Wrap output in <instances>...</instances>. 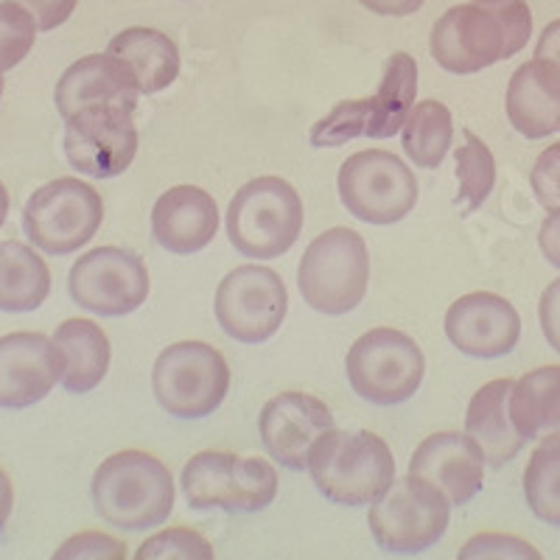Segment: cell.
Segmentation results:
<instances>
[{
	"label": "cell",
	"instance_id": "6",
	"mask_svg": "<svg viewBox=\"0 0 560 560\" xmlns=\"http://www.w3.org/2000/svg\"><path fill=\"white\" fill-rule=\"evenodd\" d=\"M452 502L427 479L407 474L395 479L370 504L368 527L373 541L389 555H420L446 535Z\"/></svg>",
	"mask_w": 560,
	"mask_h": 560
},
{
	"label": "cell",
	"instance_id": "2",
	"mask_svg": "<svg viewBox=\"0 0 560 560\" xmlns=\"http://www.w3.org/2000/svg\"><path fill=\"white\" fill-rule=\"evenodd\" d=\"M174 479L168 465L140 448H124L93 474V504L107 524L140 533L166 524L174 510Z\"/></svg>",
	"mask_w": 560,
	"mask_h": 560
},
{
	"label": "cell",
	"instance_id": "7",
	"mask_svg": "<svg viewBox=\"0 0 560 560\" xmlns=\"http://www.w3.org/2000/svg\"><path fill=\"white\" fill-rule=\"evenodd\" d=\"M179 485L194 510L258 513L278 497V471L267 459L199 452L185 463Z\"/></svg>",
	"mask_w": 560,
	"mask_h": 560
},
{
	"label": "cell",
	"instance_id": "30",
	"mask_svg": "<svg viewBox=\"0 0 560 560\" xmlns=\"http://www.w3.org/2000/svg\"><path fill=\"white\" fill-rule=\"evenodd\" d=\"M465 143L457 149V183L459 194L454 202L459 205L465 217L474 213L477 208H482L485 199L490 197L493 185H497V160L490 154L488 143L482 138L471 132V129H463Z\"/></svg>",
	"mask_w": 560,
	"mask_h": 560
},
{
	"label": "cell",
	"instance_id": "26",
	"mask_svg": "<svg viewBox=\"0 0 560 560\" xmlns=\"http://www.w3.org/2000/svg\"><path fill=\"white\" fill-rule=\"evenodd\" d=\"M51 294V269L23 242H0V312L26 314Z\"/></svg>",
	"mask_w": 560,
	"mask_h": 560
},
{
	"label": "cell",
	"instance_id": "42",
	"mask_svg": "<svg viewBox=\"0 0 560 560\" xmlns=\"http://www.w3.org/2000/svg\"><path fill=\"white\" fill-rule=\"evenodd\" d=\"M12 510H14V485L12 479H9V474L0 468V533H3V527H7L9 518H12Z\"/></svg>",
	"mask_w": 560,
	"mask_h": 560
},
{
	"label": "cell",
	"instance_id": "9",
	"mask_svg": "<svg viewBox=\"0 0 560 560\" xmlns=\"http://www.w3.org/2000/svg\"><path fill=\"white\" fill-rule=\"evenodd\" d=\"M348 382L353 393L376 407H395L409 401L423 384L427 359L409 334L395 328H373L350 345Z\"/></svg>",
	"mask_w": 560,
	"mask_h": 560
},
{
	"label": "cell",
	"instance_id": "35",
	"mask_svg": "<svg viewBox=\"0 0 560 560\" xmlns=\"http://www.w3.org/2000/svg\"><path fill=\"white\" fill-rule=\"evenodd\" d=\"M51 560H127V547L102 529H82L65 538Z\"/></svg>",
	"mask_w": 560,
	"mask_h": 560
},
{
	"label": "cell",
	"instance_id": "17",
	"mask_svg": "<svg viewBox=\"0 0 560 560\" xmlns=\"http://www.w3.org/2000/svg\"><path fill=\"white\" fill-rule=\"evenodd\" d=\"M446 337L465 357H508L522 339V317L502 294H463L446 312Z\"/></svg>",
	"mask_w": 560,
	"mask_h": 560
},
{
	"label": "cell",
	"instance_id": "21",
	"mask_svg": "<svg viewBox=\"0 0 560 560\" xmlns=\"http://www.w3.org/2000/svg\"><path fill=\"white\" fill-rule=\"evenodd\" d=\"M504 107L513 129L527 140L560 132V62L535 57L516 68Z\"/></svg>",
	"mask_w": 560,
	"mask_h": 560
},
{
	"label": "cell",
	"instance_id": "23",
	"mask_svg": "<svg viewBox=\"0 0 560 560\" xmlns=\"http://www.w3.org/2000/svg\"><path fill=\"white\" fill-rule=\"evenodd\" d=\"M107 54L127 62L135 82H138V90L147 96L172 88L179 77L177 43L158 28H124L121 34L109 39Z\"/></svg>",
	"mask_w": 560,
	"mask_h": 560
},
{
	"label": "cell",
	"instance_id": "28",
	"mask_svg": "<svg viewBox=\"0 0 560 560\" xmlns=\"http://www.w3.org/2000/svg\"><path fill=\"white\" fill-rule=\"evenodd\" d=\"M454 140L452 109L443 102H418L401 127V147L418 168H438Z\"/></svg>",
	"mask_w": 560,
	"mask_h": 560
},
{
	"label": "cell",
	"instance_id": "15",
	"mask_svg": "<svg viewBox=\"0 0 560 560\" xmlns=\"http://www.w3.org/2000/svg\"><path fill=\"white\" fill-rule=\"evenodd\" d=\"M331 429L334 415L328 404L319 401L317 395L298 393V389L269 398L258 415L264 448L289 471L308 468V452Z\"/></svg>",
	"mask_w": 560,
	"mask_h": 560
},
{
	"label": "cell",
	"instance_id": "19",
	"mask_svg": "<svg viewBox=\"0 0 560 560\" xmlns=\"http://www.w3.org/2000/svg\"><path fill=\"white\" fill-rule=\"evenodd\" d=\"M219 205L199 185H174L152 208V236L174 255H194L213 242Z\"/></svg>",
	"mask_w": 560,
	"mask_h": 560
},
{
	"label": "cell",
	"instance_id": "18",
	"mask_svg": "<svg viewBox=\"0 0 560 560\" xmlns=\"http://www.w3.org/2000/svg\"><path fill=\"white\" fill-rule=\"evenodd\" d=\"M485 454L471 434L438 432L415 448L409 474L443 490L452 508L471 502L485 485Z\"/></svg>",
	"mask_w": 560,
	"mask_h": 560
},
{
	"label": "cell",
	"instance_id": "22",
	"mask_svg": "<svg viewBox=\"0 0 560 560\" xmlns=\"http://www.w3.org/2000/svg\"><path fill=\"white\" fill-rule=\"evenodd\" d=\"M513 378H493L474 393L465 412V434H471L490 468H502L516 457L527 440L510 420V389Z\"/></svg>",
	"mask_w": 560,
	"mask_h": 560
},
{
	"label": "cell",
	"instance_id": "32",
	"mask_svg": "<svg viewBox=\"0 0 560 560\" xmlns=\"http://www.w3.org/2000/svg\"><path fill=\"white\" fill-rule=\"evenodd\" d=\"M135 560H217V552L197 529L168 527L149 535Z\"/></svg>",
	"mask_w": 560,
	"mask_h": 560
},
{
	"label": "cell",
	"instance_id": "11",
	"mask_svg": "<svg viewBox=\"0 0 560 560\" xmlns=\"http://www.w3.org/2000/svg\"><path fill=\"white\" fill-rule=\"evenodd\" d=\"M339 199L350 217L368 224H395L418 205V179L401 158L384 149L350 154L339 168Z\"/></svg>",
	"mask_w": 560,
	"mask_h": 560
},
{
	"label": "cell",
	"instance_id": "43",
	"mask_svg": "<svg viewBox=\"0 0 560 560\" xmlns=\"http://www.w3.org/2000/svg\"><path fill=\"white\" fill-rule=\"evenodd\" d=\"M7 217H9V191H7V185L0 183V228H3Z\"/></svg>",
	"mask_w": 560,
	"mask_h": 560
},
{
	"label": "cell",
	"instance_id": "44",
	"mask_svg": "<svg viewBox=\"0 0 560 560\" xmlns=\"http://www.w3.org/2000/svg\"><path fill=\"white\" fill-rule=\"evenodd\" d=\"M479 3H499V0H479Z\"/></svg>",
	"mask_w": 560,
	"mask_h": 560
},
{
	"label": "cell",
	"instance_id": "27",
	"mask_svg": "<svg viewBox=\"0 0 560 560\" xmlns=\"http://www.w3.org/2000/svg\"><path fill=\"white\" fill-rule=\"evenodd\" d=\"M418 96V62L409 54L398 51L384 62L378 93L370 98V115L364 135L373 140H387L401 132L409 109Z\"/></svg>",
	"mask_w": 560,
	"mask_h": 560
},
{
	"label": "cell",
	"instance_id": "10",
	"mask_svg": "<svg viewBox=\"0 0 560 560\" xmlns=\"http://www.w3.org/2000/svg\"><path fill=\"white\" fill-rule=\"evenodd\" d=\"M104 222V199L79 177H59L32 194L23 208L28 242L48 255H70L93 242Z\"/></svg>",
	"mask_w": 560,
	"mask_h": 560
},
{
	"label": "cell",
	"instance_id": "24",
	"mask_svg": "<svg viewBox=\"0 0 560 560\" xmlns=\"http://www.w3.org/2000/svg\"><path fill=\"white\" fill-rule=\"evenodd\" d=\"M54 342L62 350V387L68 393L84 395L104 382L113 350H109V339L102 325L82 317L65 319L54 334Z\"/></svg>",
	"mask_w": 560,
	"mask_h": 560
},
{
	"label": "cell",
	"instance_id": "33",
	"mask_svg": "<svg viewBox=\"0 0 560 560\" xmlns=\"http://www.w3.org/2000/svg\"><path fill=\"white\" fill-rule=\"evenodd\" d=\"M370 98H357V102H339L331 113L319 118L312 127V147L317 149H337L348 140L362 138L368 129Z\"/></svg>",
	"mask_w": 560,
	"mask_h": 560
},
{
	"label": "cell",
	"instance_id": "38",
	"mask_svg": "<svg viewBox=\"0 0 560 560\" xmlns=\"http://www.w3.org/2000/svg\"><path fill=\"white\" fill-rule=\"evenodd\" d=\"M538 317H541V331L547 337L549 348L560 353V278H555L541 294L538 303Z\"/></svg>",
	"mask_w": 560,
	"mask_h": 560
},
{
	"label": "cell",
	"instance_id": "12",
	"mask_svg": "<svg viewBox=\"0 0 560 560\" xmlns=\"http://www.w3.org/2000/svg\"><path fill=\"white\" fill-rule=\"evenodd\" d=\"M213 308L217 323L230 339L242 345H261L272 339L287 319V283L275 269L244 264L224 275Z\"/></svg>",
	"mask_w": 560,
	"mask_h": 560
},
{
	"label": "cell",
	"instance_id": "1",
	"mask_svg": "<svg viewBox=\"0 0 560 560\" xmlns=\"http://www.w3.org/2000/svg\"><path fill=\"white\" fill-rule=\"evenodd\" d=\"M533 37V12L524 0L459 3L434 23V62L448 73L468 77L502 59L516 57Z\"/></svg>",
	"mask_w": 560,
	"mask_h": 560
},
{
	"label": "cell",
	"instance_id": "31",
	"mask_svg": "<svg viewBox=\"0 0 560 560\" xmlns=\"http://www.w3.org/2000/svg\"><path fill=\"white\" fill-rule=\"evenodd\" d=\"M37 32V20L32 18L28 9H23L14 0L0 3V77L7 70L18 68L32 54Z\"/></svg>",
	"mask_w": 560,
	"mask_h": 560
},
{
	"label": "cell",
	"instance_id": "13",
	"mask_svg": "<svg viewBox=\"0 0 560 560\" xmlns=\"http://www.w3.org/2000/svg\"><path fill=\"white\" fill-rule=\"evenodd\" d=\"M70 298L98 317H127L149 298V269L138 253L98 247L79 258L68 275Z\"/></svg>",
	"mask_w": 560,
	"mask_h": 560
},
{
	"label": "cell",
	"instance_id": "25",
	"mask_svg": "<svg viewBox=\"0 0 560 560\" xmlns=\"http://www.w3.org/2000/svg\"><path fill=\"white\" fill-rule=\"evenodd\" d=\"M510 420L524 440L560 432V364L524 373L510 389Z\"/></svg>",
	"mask_w": 560,
	"mask_h": 560
},
{
	"label": "cell",
	"instance_id": "34",
	"mask_svg": "<svg viewBox=\"0 0 560 560\" xmlns=\"http://www.w3.org/2000/svg\"><path fill=\"white\" fill-rule=\"evenodd\" d=\"M457 560H544V555L518 535L479 533L463 544Z\"/></svg>",
	"mask_w": 560,
	"mask_h": 560
},
{
	"label": "cell",
	"instance_id": "4",
	"mask_svg": "<svg viewBox=\"0 0 560 560\" xmlns=\"http://www.w3.org/2000/svg\"><path fill=\"white\" fill-rule=\"evenodd\" d=\"M303 222V199L280 177L249 179L230 199L228 236L244 258H280L298 244Z\"/></svg>",
	"mask_w": 560,
	"mask_h": 560
},
{
	"label": "cell",
	"instance_id": "39",
	"mask_svg": "<svg viewBox=\"0 0 560 560\" xmlns=\"http://www.w3.org/2000/svg\"><path fill=\"white\" fill-rule=\"evenodd\" d=\"M538 244H541V253L552 267L560 269V210H552L547 219H544L541 230H538Z\"/></svg>",
	"mask_w": 560,
	"mask_h": 560
},
{
	"label": "cell",
	"instance_id": "8",
	"mask_svg": "<svg viewBox=\"0 0 560 560\" xmlns=\"http://www.w3.org/2000/svg\"><path fill=\"white\" fill-rule=\"evenodd\" d=\"M154 398L168 415L202 420L217 412L230 389V368L213 345L199 339L168 345L152 370Z\"/></svg>",
	"mask_w": 560,
	"mask_h": 560
},
{
	"label": "cell",
	"instance_id": "16",
	"mask_svg": "<svg viewBox=\"0 0 560 560\" xmlns=\"http://www.w3.org/2000/svg\"><path fill=\"white\" fill-rule=\"evenodd\" d=\"M65 359L51 337L18 331L0 337V407L26 409L62 382Z\"/></svg>",
	"mask_w": 560,
	"mask_h": 560
},
{
	"label": "cell",
	"instance_id": "29",
	"mask_svg": "<svg viewBox=\"0 0 560 560\" xmlns=\"http://www.w3.org/2000/svg\"><path fill=\"white\" fill-rule=\"evenodd\" d=\"M524 499L535 518L560 527V432L544 438L524 468Z\"/></svg>",
	"mask_w": 560,
	"mask_h": 560
},
{
	"label": "cell",
	"instance_id": "3",
	"mask_svg": "<svg viewBox=\"0 0 560 560\" xmlns=\"http://www.w3.org/2000/svg\"><path fill=\"white\" fill-rule=\"evenodd\" d=\"M308 474L328 502L364 508L395 482V457L378 434L334 427L308 452Z\"/></svg>",
	"mask_w": 560,
	"mask_h": 560
},
{
	"label": "cell",
	"instance_id": "14",
	"mask_svg": "<svg viewBox=\"0 0 560 560\" xmlns=\"http://www.w3.org/2000/svg\"><path fill=\"white\" fill-rule=\"evenodd\" d=\"M135 109L121 104L82 107L65 121V154L79 174L113 179L132 166L138 154Z\"/></svg>",
	"mask_w": 560,
	"mask_h": 560
},
{
	"label": "cell",
	"instance_id": "37",
	"mask_svg": "<svg viewBox=\"0 0 560 560\" xmlns=\"http://www.w3.org/2000/svg\"><path fill=\"white\" fill-rule=\"evenodd\" d=\"M14 3L32 12L39 32H54L57 26L68 23L70 14L79 7V0H14Z\"/></svg>",
	"mask_w": 560,
	"mask_h": 560
},
{
	"label": "cell",
	"instance_id": "5",
	"mask_svg": "<svg viewBox=\"0 0 560 560\" xmlns=\"http://www.w3.org/2000/svg\"><path fill=\"white\" fill-rule=\"evenodd\" d=\"M370 253L364 238L350 228H331L306 247L298 267L303 300L319 314L342 317L368 294Z\"/></svg>",
	"mask_w": 560,
	"mask_h": 560
},
{
	"label": "cell",
	"instance_id": "36",
	"mask_svg": "<svg viewBox=\"0 0 560 560\" xmlns=\"http://www.w3.org/2000/svg\"><path fill=\"white\" fill-rule=\"evenodd\" d=\"M529 185H533L535 199L549 213L560 210V143H552V147L538 154L533 172H529Z\"/></svg>",
	"mask_w": 560,
	"mask_h": 560
},
{
	"label": "cell",
	"instance_id": "41",
	"mask_svg": "<svg viewBox=\"0 0 560 560\" xmlns=\"http://www.w3.org/2000/svg\"><path fill=\"white\" fill-rule=\"evenodd\" d=\"M535 57L560 62V20H552V23L544 28L541 37H538V45H535Z\"/></svg>",
	"mask_w": 560,
	"mask_h": 560
},
{
	"label": "cell",
	"instance_id": "40",
	"mask_svg": "<svg viewBox=\"0 0 560 560\" xmlns=\"http://www.w3.org/2000/svg\"><path fill=\"white\" fill-rule=\"evenodd\" d=\"M359 3L382 18H407V14L418 12L427 0H359Z\"/></svg>",
	"mask_w": 560,
	"mask_h": 560
},
{
	"label": "cell",
	"instance_id": "20",
	"mask_svg": "<svg viewBox=\"0 0 560 560\" xmlns=\"http://www.w3.org/2000/svg\"><path fill=\"white\" fill-rule=\"evenodd\" d=\"M138 82L127 62L113 54H90L79 62L70 65L54 90L59 115L68 121L70 115L93 104H121V107H138Z\"/></svg>",
	"mask_w": 560,
	"mask_h": 560
},
{
	"label": "cell",
	"instance_id": "45",
	"mask_svg": "<svg viewBox=\"0 0 560 560\" xmlns=\"http://www.w3.org/2000/svg\"><path fill=\"white\" fill-rule=\"evenodd\" d=\"M0 96H3V79H0Z\"/></svg>",
	"mask_w": 560,
	"mask_h": 560
}]
</instances>
